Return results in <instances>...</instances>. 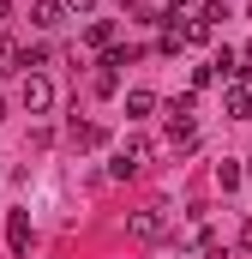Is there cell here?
<instances>
[{
  "label": "cell",
  "mask_w": 252,
  "mask_h": 259,
  "mask_svg": "<svg viewBox=\"0 0 252 259\" xmlns=\"http://www.w3.org/2000/svg\"><path fill=\"white\" fill-rule=\"evenodd\" d=\"M126 229H132V241H162L168 235V217H162V205H144V211L126 217Z\"/></svg>",
  "instance_id": "6da1fadb"
},
{
  "label": "cell",
  "mask_w": 252,
  "mask_h": 259,
  "mask_svg": "<svg viewBox=\"0 0 252 259\" xmlns=\"http://www.w3.org/2000/svg\"><path fill=\"white\" fill-rule=\"evenodd\" d=\"M144 157H150V145H144V139H126L120 151H114V163H108V175H138V169H144Z\"/></svg>",
  "instance_id": "7a4b0ae2"
},
{
  "label": "cell",
  "mask_w": 252,
  "mask_h": 259,
  "mask_svg": "<svg viewBox=\"0 0 252 259\" xmlns=\"http://www.w3.org/2000/svg\"><path fill=\"white\" fill-rule=\"evenodd\" d=\"M24 109H30V115H48V109H54V84H48L42 72L24 78Z\"/></svg>",
  "instance_id": "3957f363"
},
{
  "label": "cell",
  "mask_w": 252,
  "mask_h": 259,
  "mask_svg": "<svg viewBox=\"0 0 252 259\" xmlns=\"http://www.w3.org/2000/svg\"><path fill=\"white\" fill-rule=\"evenodd\" d=\"M6 241H12V253H18V259L30 253V241H36V229H30V211H12V223H6Z\"/></svg>",
  "instance_id": "277c9868"
},
{
  "label": "cell",
  "mask_w": 252,
  "mask_h": 259,
  "mask_svg": "<svg viewBox=\"0 0 252 259\" xmlns=\"http://www.w3.org/2000/svg\"><path fill=\"white\" fill-rule=\"evenodd\" d=\"M222 109H228V121H246L252 115V91L246 84H228V91H222Z\"/></svg>",
  "instance_id": "5b68a950"
},
{
  "label": "cell",
  "mask_w": 252,
  "mask_h": 259,
  "mask_svg": "<svg viewBox=\"0 0 252 259\" xmlns=\"http://www.w3.org/2000/svg\"><path fill=\"white\" fill-rule=\"evenodd\" d=\"M30 18H36L42 30H54V24H66V0H36V6H30Z\"/></svg>",
  "instance_id": "8992f818"
},
{
  "label": "cell",
  "mask_w": 252,
  "mask_h": 259,
  "mask_svg": "<svg viewBox=\"0 0 252 259\" xmlns=\"http://www.w3.org/2000/svg\"><path fill=\"white\" fill-rule=\"evenodd\" d=\"M84 42L90 49H114V18H90L84 24Z\"/></svg>",
  "instance_id": "52a82bcc"
},
{
  "label": "cell",
  "mask_w": 252,
  "mask_h": 259,
  "mask_svg": "<svg viewBox=\"0 0 252 259\" xmlns=\"http://www.w3.org/2000/svg\"><path fill=\"white\" fill-rule=\"evenodd\" d=\"M156 109V91H126V121H144Z\"/></svg>",
  "instance_id": "ba28073f"
},
{
  "label": "cell",
  "mask_w": 252,
  "mask_h": 259,
  "mask_svg": "<svg viewBox=\"0 0 252 259\" xmlns=\"http://www.w3.org/2000/svg\"><path fill=\"white\" fill-rule=\"evenodd\" d=\"M192 139H198V133H192V115H168V145H180V151H186Z\"/></svg>",
  "instance_id": "9c48e42d"
},
{
  "label": "cell",
  "mask_w": 252,
  "mask_h": 259,
  "mask_svg": "<svg viewBox=\"0 0 252 259\" xmlns=\"http://www.w3.org/2000/svg\"><path fill=\"white\" fill-rule=\"evenodd\" d=\"M72 145H78V151H96V145H102V127H90V121H72Z\"/></svg>",
  "instance_id": "30bf717a"
},
{
  "label": "cell",
  "mask_w": 252,
  "mask_h": 259,
  "mask_svg": "<svg viewBox=\"0 0 252 259\" xmlns=\"http://www.w3.org/2000/svg\"><path fill=\"white\" fill-rule=\"evenodd\" d=\"M216 187L234 193V187H240V163H216Z\"/></svg>",
  "instance_id": "8fae6325"
},
{
  "label": "cell",
  "mask_w": 252,
  "mask_h": 259,
  "mask_svg": "<svg viewBox=\"0 0 252 259\" xmlns=\"http://www.w3.org/2000/svg\"><path fill=\"white\" fill-rule=\"evenodd\" d=\"M192 18H204V24H210V30H216V18H228V6H222V0H204V6H198V12H192Z\"/></svg>",
  "instance_id": "7c38bea8"
},
{
  "label": "cell",
  "mask_w": 252,
  "mask_h": 259,
  "mask_svg": "<svg viewBox=\"0 0 252 259\" xmlns=\"http://www.w3.org/2000/svg\"><path fill=\"white\" fill-rule=\"evenodd\" d=\"M96 91H102V97H114V91H120V72H114V66H102V72H96Z\"/></svg>",
  "instance_id": "4fadbf2b"
},
{
  "label": "cell",
  "mask_w": 252,
  "mask_h": 259,
  "mask_svg": "<svg viewBox=\"0 0 252 259\" xmlns=\"http://www.w3.org/2000/svg\"><path fill=\"white\" fill-rule=\"evenodd\" d=\"M0 72H18V49H12L6 36H0Z\"/></svg>",
  "instance_id": "5bb4252c"
},
{
  "label": "cell",
  "mask_w": 252,
  "mask_h": 259,
  "mask_svg": "<svg viewBox=\"0 0 252 259\" xmlns=\"http://www.w3.org/2000/svg\"><path fill=\"white\" fill-rule=\"evenodd\" d=\"M240 247H246V253H252V217H246V223H240Z\"/></svg>",
  "instance_id": "9a60e30c"
},
{
  "label": "cell",
  "mask_w": 252,
  "mask_h": 259,
  "mask_svg": "<svg viewBox=\"0 0 252 259\" xmlns=\"http://www.w3.org/2000/svg\"><path fill=\"white\" fill-rule=\"evenodd\" d=\"M90 6H96V0H66V12H90Z\"/></svg>",
  "instance_id": "2e32d148"
},
{
  "label": "cell",
  "mask_w": 252,
  "mask_h": 259,
  "mask_svg": "<svg viewBox=\"0 0 252 259\" xmlns=\"http://www.w3.org/2000/svg\"><path fill=\"white\" fill-rule=\"evenodd\" d=\"M6 18H12V0H0V24H6Z\"/></svg>",
  "instance_id": "e0dca14e"
},
{
  "label": "cell",
  "mask_w": 252,
  "mask_h": 259,
  "mask_svg": "<svg viewBox=\"0 0 252 259\" xmlns=\"http://www.w3.org/2000/svg\"><path fill=\"white\" fill-rule=\"evenodd\" d=\"M180 6H192V0H168V12H180Z\"/></svg>",
  "instance_id": "ac0fdd59"
},
{
  "label": "cell",
  "mask_w": 252,
  "mask_h": 259,
  "mask_svg": "<svg viewBox=\"0 0 252 259\" xmlns=\"http://www.w3.org/2000/svg\"><path fill=\"white\" fill-rule=\"evenodd\" d=\"M0 121H6V103H0Z\"/></svg>",
  "instance_id": "d6986e66"
}]
</instances>
